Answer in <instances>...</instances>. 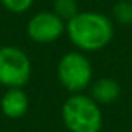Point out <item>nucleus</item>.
<instances>
[{
	"instance_id": "obj_1",
	"label": "nucleus",
	"mask_w": 132,
	"mask_h": 132,
	"mask_svg": "<svg viewBox=\"0 0 132 132\" xmlns=\"http://www.w3.org/2000/svg\"><path fill=\"white\" fill-rule=\"evenodd\" d=\"M114 22L100 12H79L65 23V34L79 52H97L114 39Z\"/></svg>"
},
{
	"instance_id": "obj_2",
	"label": "nucleus",
	"mask_w": 132,
	"mask_h": 132,
	"mask_svg": "<svg viewBox=\"0 0 132 132\" xmlns=\"http://www.w3.org/2000/svg\"><path fill=\"white\" fill-rule=\"evenodd\" d=\"M62 122L69 132H100L104 116L99 104L85 94H72L62 104Z\"/></svg>"
},
{
	"instance_id": "obj_3",
	"label": "nucleus",
	"mask_w": 132,
	"mask_h": 132,
	"mask_svg": "<svg viewBox=\"0 0 132 132\" xmlns=\"http://www.w3.org/2000/svg\"><path fill=\"white\" fill-rule=\"evenodd\" d=\"M92 64L84 52H67L57 64V79L70 94H82L92 84Z\"/></svg>"
},
{
	"instance_id": "obj_4",
	"label": "nucleus",
	"mask_w": 132,
	"mask_h": 132,
	"mask_svg": "<svg viewBox=\"0 0 132 132\" xmlns=\"http://www.w3.org/2000/svg\"><path fill=\"white\" fill-rule=\"evenodd\" d=\"M32 75V62L15 45L0 47V84L7 89H23Z\"/></svg>"
},
{
	"instance_id": "obj_5",
	"label": "nucleus",
	"mask_w": 132,
	"mask_h": 132,
	"mask_svg": "<svg viewBox=\"0 0 132 132\" xmlns=\"http://www.w3.org/2000/svg\"><path fill=\"white\" fill-rule=\"evenodd\" d=\"M65 34V22L52 10L37 12L27 22V35L35 44H52Z\"/></svg>"
},
{
	"instance_id": "obj_6",
	"label": "nucleus",
	"mask_w": 132,
	"mask_h": 132,
	"mask_svg": "<svg viewBox=\"0 0 132 132\" xmlns=\"http://www.w3.org/2000/svg\"><path fill=\"white\" fill-rule=\"evenodd\" d=\"M0 109L9 119H20L29 110V95L23 89H7L0 99Z\"/></svg>"
},
{
	"instance_id": "obj_7",
	"label": "nucleus",
	"mask_w": 132,
	"mask_h": 132,
	"mask_svg": "<svg viewBox=\"0 0 132 132\" xmlns=\"http://www.w3.org/2000/svg\"><path fill=\"white\" fill-rule=\"evenodd\" d=\"M89 97L95 100L97 104H112L120 97V85L112 77H102L97 79L90 84V94Z\"/></svg>"
},
{
	"instance_id": "obj_8",
	"label": "nucleus",
	"mask_w": 132,
	"mask_h": 132,
	"mask_svg": "<svg viewBox=\"0 0 132 132\" xmlns=\"http://www.w3.org/2000/svg\"><path fill=\"white\" fill-rule=\"evenodd\" d=\"M52 12L67 23L69 20L74 19L79 13L77 0H54L52 2Z\"/></svg>"
},
{
	"instance_id": "obj_9",
	"label": "nucleus",
	"mask_w": 132,
	"mask_h": 132,
	"mask_svg": "<svg viewBox=\"0 0 132 132\" xmlns=\"http://www.w3.org/2000/svg\"><path fill=\"white\" fill-rule=\"evenodd\" d=\"M112 19L120 25H132V2L119 0L112 7Z\"/></svg>"
},
{
	"instance_id": "obj_10",
	"label": "nucleus",
	"mask_w": 132,
	"mask_h": 132,
	"mask_svg": "<svg viewBox=\"0 0 132 132\" xmlns=\"http://www.w3.org/2000/svg\"><path fill=\"white\" fill-rule=\"evenodd\" d=\"M0 3L12 13H23L32 7L34 0H0Z\"/></svg>"
},
{
	"instance_id": "obj_11",
	"label": "nucleus",
	"mask_w": 132,
	"mask_h": 132,
	"mask_svg": "<svg viewBox=\"0 0 132 132\" xmlns=\"http://www.w3.org/2000/svg\"><path fill=\"white\" fill-rule=\"evenodd\" d=\"M129 2H132V0H129Z\"/></svg>"
}]
</instances>
